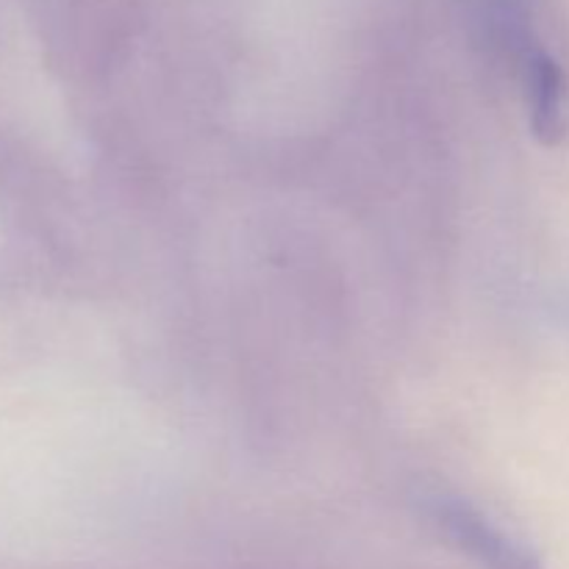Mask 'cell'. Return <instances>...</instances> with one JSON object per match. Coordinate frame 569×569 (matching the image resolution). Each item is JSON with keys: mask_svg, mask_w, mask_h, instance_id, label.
I'll use <instances>...</instances> for the list:
<instances>
[{"mask_svg": "<svg viewBox=\"0 0 569 569\" xmlns=\"http://www.w3.org/2000/svg\"><path fill=\"white\" fill-rule=\"evenodd\" d=\"M431 515L450 542L467 550L487 569H539V561L533 559L531 550L500 531L489 517H483L467 500L445 495V498L433 500Z\"/></svg>", "mask_w": 569, "mask_h": 569, "instance_id": "obj_1", "label": "cell"}, {"mask_svg": "<svg viewBox=\"0 0 569 569\" xmlns=\"http://www.w3.org/2000/svg\"><path fill=\"white\" fill-rule=\"evenodd\" d=\"M528 128L548 148L569 137V81L559 61L545 50L531 48L522 61Z\"/></svg>", "mask_w": 569, "mask_h": 569, "instance_id": "obj_2", "label": "cell"}]
</instances>
